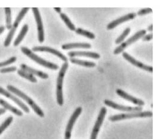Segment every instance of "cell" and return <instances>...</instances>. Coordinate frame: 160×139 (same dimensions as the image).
Returning a JSON list of instances; mask_svg holds the SVG:
<instances>
[{
    "mask_svg": "<svg viewBox=\"0 0 160 139\" xmlns=\"http://www.w3.org/2000/svg\"><path fill=\"white\" fill-rule=\"evenodd\" d=\"M7 88L9 91L11 92L17 96L22 98L30 105L32 109L38 116L41 117H44V113L40 108L37 105L31 98L27 96L25 93L18 89L15 87L11 85H8Z\"/></svg>",
    "mask_w": 160,
    "mask_h": 139,
    "instance_id": "1",
    "label": "cell"
},
{
    "mask_svg": "<svg viewBox=\"0 0 160 139\" xmlns=\"http://www.w3.org/2000/svg\"><path fill=\"white\" fill-rule=\"evenodd\" d=\"M68 67V63L65 62L63 64L58 74L57 81L56 96L58 104L62 106L64 103L62 87L64 76Z\"/></svg>",
    "mask_w": 160,
    "mask_h": 139,
    "instance_id": "2",
    "label": "cell"
},
{
    "mask_svg": "<svg viewBox=\"0 0 160 139\" xmlns=\"http://www.w3.org/2000/svg\"><path fill=\"white\" fill-rule=\"evenodd\" d=\"M21 50L22 52L26 55L28 56L32 60L34 61L38 64L43 66V67L52 70H57L59 68V66L58 65H57L42 59V58L38 56V55L32 52V50H31L30 49H29L27 47L22 46L21 48Z\"/></svg>",
    "mask_w": 160,
    "mask_h": 139,
    "instance_id": "3",
    "label": "cell"
},
{
    "mask_svg": "<svg viewBox=\"0 0 160 139\" xmlns=\"http://www.w3.org/2000/svg\"><path fill=\"white\" fill-rule=\"evenodd\" d=\"M153 113L150 111L144 112H132L114 115L111 116L109 119L111 122H115L124 119L134 118L138 117H152Z\"/></svg>",
    "mask_w": 160,
    "mask_h": 139,
    "instance_id": "4",
    "label": "cell"
},
{
    "mask_svg": "<svg viewBox=\"0 0 160 139\" xmlns=\"http://www.w3.org/2000/svg\"><path fill=\"white\" fill-rule=\"evenodd\" d=\"M30 8L24 7L22 9L20 12H19L15 21L12 25V28L10 30V31L7 35V37L4 42V46L5 47H8L9 46L12 39L13 37L15 34L16 30L19 24L20 23L21 21L23 19V18L27 12H28Z\"/></svg>",
    "mask_w": 160,
    "mask_h": 139,
    "instance_id": "5",
    "label": "cell"
},
{
    "mask_svg": "<svg viewBox=\"0 0 160 139\" xmlns=\"http://www.w3.org/2000/svg\"><path fill=\"white\" fill-rule=\"evenodd\" d=\"M146 33V31L145 30H142L139 31L132 37L129 38L127 41L121 44L120 45L116 48L114 51V55H118L122 53L126 48L132 44L135 43L137 40L140 39L144 36Z\"/></svg>",
    "mask_w": 160,
    "mask_h": 139,
    "instance_id": "6",
    "label": "cell"
},
{
    "mask_svg": "<svg viewBox=\"0 0 160 139\" xmlns=\"http://www.w3.org/2000/svg\"><path fill=\"white\" fill-rule=\"evenodd\" d=\"M104 103L107 106L114 109L123 111V112L130 113L141 112L143 109V108L141 106L133 107L123 106L122 105L117 104L114 102L108 99L105 100Z\"/></svg>",
    "mask_w": 160,
    "mask_h": 139,
    "instance_id": "7",
    "label": "cell"
},
{
    "mask_svg": "<svg viewBox=\"0 0 160 139\" xmlns=\"http://www.w3.org/2000/svg\"><path fill=\"white\" fill-rule=\"evenodd\" d=\"M107 112V109L106 108H102L92 131L90 139H97L100 128L104 122Z\"/></svg>",
    "mask_w": 160,
    "mask_h": 139,
    "instance_id": "8",
    "label": "cell"
},
{
    "mask_svg": "<svg viewBox=\"0 0 160 139\" xmlns=\"http://www.w3.org/2000/svg\"><path fill=\"white\" fill-rule=\"evenodd\" d=\"M82 108L81 107H78L72 114L68 122L66 127L64 139H70L72 136V132L73 126L78 118L81 114Z\"/></svg>",
    "mask_w": 160,
    "mask_h": 139,
    "instance_id": "9",
    "label": "cell"
},
{
    "mask_svg": "<svg viewBox=\"0 0 160 139\" xmlns=\"http://www.w3.org/2000/svg\"><path fill=\"white\" fill-rule=\"evenodd\" d=\"M32 9L38 26V41L40 43H42L44 40V33L41 16L38 8L33 7Z\"/></svg>",
    "mask_w": 160,
    "mask_h": 139,
    "instance_id": "10",
    "label": "cell"
},
{
    "mask_svg": "<svg viewBox=\"0 0 160 139\" xmlns=\"http://www.w3.org/2000/svg\"><path fill=\"white\" fill-rule=\"evenodd\" d=\"M122 56L124 59L128 61L129 62L133 65L136 66L139 68L144 70L148 72H153V67L152 66L147 65L137 60L132 56L130 55L128 53L126 52H123Z\"/></svg>",
    "mask_w": 160,
    "mask_h": 139,
    "instance_id": "11",
    "label": "cell"
},
{
    "mask_svg": "<svg viewBox=\"0 0 160 139\" xmlns=\"http://www.w3.org/2000/svg\"><path fill=\"white\" fill-rule=\"evenodd\" d=\"M0 94L3 95L4 96L12 100L14 103L17 104L18 106L22 108V109L27 113L30 112V109H29L28 107L24 103L21 101L19 98H17V97L13 95L12 93H9L7 90L4 89L2 87H0Z\"/></svg>",
    "mask_w": 160,
    "mask_h": 139,
    "instance_id": "12",
    "label": "cell"
},
{
    "mask_svg": "<svg viewBox=\"0 0 160 139\" xmlns=\"http://www.w3.org/2000/svg\"><path fill=\"white\" fill-rule=\"evenodd\" d=\"M32 51H35V52L40 51V52H49L52 53V54L55 55L56 56H58L60 59L65 61V62H67L68 61V58L62 53L58 51V50L49 47L45 46H35L32 48Z\"/></svg>",
    "mask_w": 160,
    "mask_h": 139,
    "instance_id": "13",
    "label": "cell"
},
{
    "mask_svg": "<svg viewBox=\"0 0 160 139\" xmlns=\"http://www.w3.org/2000/svg\"><path fill=\"white\" fill-rule=\"evenodd\" d=\"M136 16L137 14L135 12L130 13L126 14L110 22L107 26V28L108 30H112L123 22L134 19Z\"/></svg>",
    "mask_w": 160,
    "mask_h": 139,
    "instance_id": "14",
    "label": "cell"
},
{
    "mask_svg": "<svg viewBox=\"0 0 160 139\" xmlns=\"http://www.w3.org/2000/svg\"><path fill=\"white\" fill-rule=\"evenodd\" d=\"M116 93L121 98L130 102L134 104L138 105L139 106H143L145 105L144 102L142 100L132 96L121 89H117L116 90Z\"/></svg>",
    "mask_w": 160,
    "mask_h": 139,
    "instance_id": "15",
    "label": "cell"
},
{
    "mask_svg": "<svg viewBox=\"0 0 160 139\" xmlns=\"http://www.w3.org/2000/svg\"><path fill=\"white\" fill-rule=\"evenodd\" d=\"M68 55L71 58H74L75 56H83L98 59L101 57V56L98 53L91 51H72L68 53Z\"/></svg>",
    "mask_w": 160,
    "mask_h": 139,
    "instance_id": "16",
    "label": "cell"
},
{
    "mask_svg": "<svg viewBox=\"0 0 160 139\" xmlns=\"http://www.w3.org/2000/svg\"><path fill=\"white\" fill-rule=\"evenodd\" d=\"M20 67L22 70L28 72L33 75H35L42 79H47L48 78V75L46 73L42 72L41 71L29 67L25 64H22Z\"/></svg>",
    "mask_w": 160,
    "mask_h": 139,
    "instance_id": "17",
    "label": "cell"
},
{
    "mask_svg": "<svg viewBox=\"0 0 160 139\" xmlns=\"http://www.w3.org/2000/svg\"><path fill=\"white\" fill-rule=\"evenodd\" d=\"M92 47L90 44L87 43H74L65 44L61 46L63 50H68L74 48L90 49Z\"/></svg>",
    "mask_w": 160,
    "mask_h": 139,
    "instance_id": "18",
    "label": "cell"
},
{
    "mask_svg": "<svg viewBox=\"0 0 160 139\" xmlns=\"http://www.w3.org/2000/svg\"><path fill=\"white\" fill-rule=\"evenodd\" d=\"M0 104L5 109L8 110L11 112L16 114V115L21 116L23 115V113H22V111L19 110L17 108L11 106L7 102L2 99V98H0Z\"/></svg>",
    "mask_w": 160,
    "mask_h": 139,
    "instance_id": "19",
    "label": "cell"
},
{
    "mask_svg": "<svg viewBox=\"0 0 160 139\" xmlns=\"http://www.w3.org/2000/svg\"><path fill=\"white\" fill-rule=\"evenodd\" d=\"M70 61L72 64L78 65L83 67L92 68L96 66V64L93 61L82 60L76 59L75 58H71Z\"/></svg>",
    "mask_w": 160,
    "mask_h": 139,
    "instance_id": "20",
    "label": "cell"
},
{
    "mask_svg": "<svg viewBox=\"0 0 160 139\" xmlns=\"http://www.w3.org/2000/svg\"><path fill=\"white\" fill-rule=\"evenodd\" d=\"M28 30V26L27 24L24 25L23 27H22V30H21L20 33H19L18 36H17V38L16 39L15 41H14L13 45L14 46H18L23 40L26 34L27 31Z\"/></svg>",
    "mask_w": 160,
    "mask_h": 139,
    "instance_id": "21",
    "label": "cell"
},
{
    "mask_svg": "<svg viewBox=\"0 0 160 139\" xmlns=\"http://www.w3.org/2000/svg\"><path fill=\"white\" fill-rule=\"evenodd\" d=\"M18 74L20 76L23 77V78L27 79L33 83H36L38 82V80L32 74L29 73L28 72L22 70H18L17 71Z\"/></svg>",
    "mask_w": 160,
    "mask_h": 139,
    "instance_id": "22",
    "label": "cell"
},
{
    "mask_svg": "<svg viewBox=\"0 0 160 139\" xmlns=\"http://www.w3.org/2000/svg\"><path fill=\"white\" fill-rule=\"evenodd\" d=\"M75 31L77 34L83 36L90 39L93 40L95 38V36L94 33H92L88 31L83 30L80 27L76 29Z\"/></svg>",
    "mask_w": 160,
    "mask_h": 139,
    "instance_id": "23",
    "label": "cell"
},
{
    "mask_svg": "<svg viewBox=\"0 0 160 139\" xmlns=\"http://www.w3.org/2000/svg\"><path fill=\"white\" fill-rule=\"evenodd\" d=\"M60 17L71 30L72 31H75L76 28L75 25L72 23V21L70 20V19L66 14L64 13H61L60 14Z\"/></svg>",
    "mask_w": 160,
    "mask_h": 139,
    "instance_id": "24",
    "label": "cell"
},
{
    "mask_svg": "<svg viewBox=\"0 0 160 139\" xmlns=\"http://www.w3.org/2000/svg\"><path fill=\"white\" fill-rule=\"evenodd\" d=\"M4 9L6 14V27L8 30H10L12 27L11 9L10 7H6Z\"/></svg>",
    "mask_w": 160,
    "mask_h": 139,
    "instance_id": "25",
    "label": "cell"
},
{
    "mask_svg": "<svg viewBox=\"0 0 160 139\" xmlns=\"http://www.w3.org/2000/svg\"><path fill=\"white\" fill-rule=\"evenodd\" d=\"M131 31V29L130 27H127L122 32V33L115 40L116 44H119L122 43L124 41L125 38L130 34Z\"/></svg>",
    "mask_w": 160,
    "mask_h": 139,
    "instance_id": "26",
    "label": "cell"
},
{
    "mask_svg": "<svg viewBox=\"0 0 160 139\" xmlns=\"http://www.w3.org/2000/svg\"><path fill=\"white\" fill-rule=\"evenodd\" d=\"M13 119V118L12 116H9L0 126V135L10 125L11 122H12Z\"/></svg>",
    "mask_w": 160,
    "mask_h": 139,
    "instance_id": "27",
    "label": "cell"
},
{
    "mask_svg": "<svg viewBox=\"0 0 160 139\" xmlns=\"http://www.w3.org/2000/svg\"><path fill=\"white\" fill-rule=\"evenodd\" d=\"M17 58L15 56H12L7 60L3 61V62H0V67H4V66L12 64L15 62L17 60Z\"/></svg>",
    "mask_w": 160,
    "mask_h": 139,
    "instance_id": "28",
    "label": "cell"
},
{
    "mask_svg": "<svg viewBox=\"0 0 160 139\" xmlns=\"http://www.w3.org/2000/svg\"><path fill=\"white\" fill-rule=\"evenodd\" d=\"M152 12V10L151 8H145L140 10L137 13V15L143 16L145 14L151 13Z\"/></svg>",
    "mask_w": 160,
    "mask_h": 139,
    "instance_id": "29",
    "label": "cell"
},
{
    "mask_svg": "<svg viewBox=\"0 0 160 139\" xmlns=\"http://www.w3.org/2000/svg\"><path fill=\"white\" fill-rule=\"evenodd\" d=\"M17 68L16 67H11L7 68H4L0 69V72L1 73L4 74L6 73L15 72L17 70Z\"/></svg>",
    "mask_w": 160,
    "mask_h": 139,
    "instance_id": "30",
    "label": "cell"
},
{
    "mask_svg": "<svg viewBox=\"0 0 160 139\" xmlns=\"http://www.w3.org/2000/svg\"><path fill=\"white\" fill-rule=\"evenodd\" d=\"M153 35L151 33L146 35H144L142 37V39L143 41H149L150 40L152 39Z\"/></svg>",
    "mask_w": 160,
    "mask_h": 139,
    "instance_id": "31",
    "label": "cell"
},
{
    "mask_svg": "<svg viewBox=\"0 0 160 139\" xmlns=\"http://www.w3.org/2000/svg\"><path fill=\"white\" fill-rule=\"evenodd\" d=\"M55 10L57 12L59 13H61V9L60 7H54V8Z\"/></svg>",
    "mask_w": 160,
    "mask_h": 139,
    "instance_id": "32",
    "label": "cell"
},
{
    "mask_svg": "<svg viewBox=\"0 0 160 139\" xmlns=\"http://www.w3.org/2000/svg\"><path fill=\"white\" fill-rule=\"evenodd\" d=\"M6 112V109L4 108H0V115L4 114Z\"/></svg>",
    "mask_w": 160,
    "mask_h": 139,
    "instance_id": "33",
    "label": "cell"
},
{
    "mask_svg": "<svg viewBox=\"0 0 160 139\" xmlns=\"http://www.w3.org/2000/svg\"><path fill=\"white\" fill-rule=\"evenodd\" d=\"M5 29V27L4 26H0V35H1V34L4 31Z\"/></svg>",
    "mask_w": 160,
    "mask_h": 139,
    "instance_id": "34",
    "label": "cell"
},
{
    "mask_svg": "<svg viewBox=\"0 0 160 139\" xmlns=\"http://www.w3.org/2000/svg\"><path fill=\"white\" fill-rule=\"evenodd\" d=\"M148 31H152L153 30V25L152 24L150 26H148Z\"/></svg>",
    "mask_w": 160,
    "mask_h": 139,
    "instance_id": "35",
    "label": "cell"
}]
</instances>
